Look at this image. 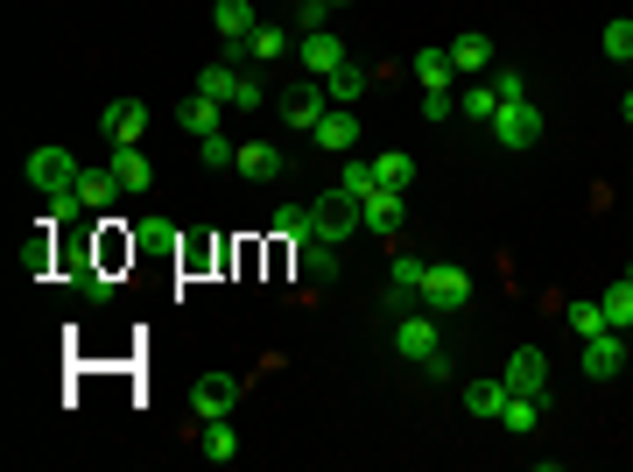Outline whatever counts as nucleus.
<instances>
[{"mask_svg":"<svg viewBox=\"0 0 633 472\" xmlns=\"http://www.w3.org/2000/svg\"><path fill=\"white\" fill-rule=\"evenodd\" d=\"M401 212H409V191H388V183H380V191L367 198V225H373V233H388V225H401Z\"/></svg>","mask_w":633,"mask_h":472,"instance_id":"412c9836","label":"nucleus"},{"mask_svg":"<svg viewBox=\"0 0 633 472\" xmlns=\"http://www.w3.org/2000/svg\"><path fill=\"white\" fill-rule=\"evenodd\" d=\"M626 353H633V338H626V332H599V338H584V353H578L584 381H620V374H626Z\"/></svg>","mask_w":633,"mask_h":472,"instance_id":"39448f33","label":"nucleus"},{"mask_svg":"<svg viewBox=\"0 0 633 472\" xmlns=\"http://www.w3.org/2000/svg\"><path fill=\"white\" fill-rule=\"evenodd\" d=\"M141 127H148V106H141V99H113V106L99 113V135H106L113 148H141Z\"/></svg>","mask_w":633,"mask_h":472,"instance_id":"0eeeda50","label":"nucleus"},{"mask_svg":"<svg viewBox=\"0 0 633 472\" xmlns=\"http://www.w3.org/2000/svg\"><path fill=\"white\" fill-rule=\"evenodd\" d=\"M500 381H507V395H542V388H549V360H542V346H514Z\"/></svg>","mask_w":633,"mask_h":472,"instance_id":"1a4fd4ad","label":"nucleus"},{"mask_svg":"<svg viewBox=\"0 0 633 472\" xmlns=\"http://www.w3.org/2000/svg\"><path fill=\"white\" fill-rule=\"evenodd\" d=\"M190 409H198V417H204V423H219V417H233V409H240V381H233V374H204V381H198V388H190Z\"/></svg>","mask_w":633,"mask_h":472,"instance_id":"6e6552de","label":"nucleus"},{"mask_svg":"<svg viewBox=\"0 0 633 472\" xmlns=\"http://www.w3.org/2000/svg\"><path fill=\"white\" fill-rule=\"evenodd\" d=\"M296 269L310 282H338V248L331 240H310V248H296Z\"/></svg>","mask_w":633,"mask_h":472,"instance_id":"4be33fe9","label":"nucleus"},{"mask_svg":"<svg viewBox=\"0 0 633 472\" xmlns=\"http://www.w3.org/2000/svg\"><path fill=\"white\" fill-rule=\"evenodd\" d=\"M310 219H317V240H331V248H345V240L367 225V204H359L352 191H324L317 204H310Z\"/></svg>","mask_w":633,"mask_h":472,"instance_id":"f257e3e1","label":"nucleus"},{"mask_svg":"<svg viewBox=\"0 0 633 472\" xmlns=\"http://www.w3.org/2000/svg\"><path fill=\"white\" fill-rule=\"evenodd\" d=\"M204 459H211V465H233V459H240V438H233V417L204 423Z\"/></svg>","mask_w":633,"mask_h":472,"instance_id":"cd10ccee","label":"nucleus"},{"mask_svg":"<svg viewBox=\"0 0 633 472\" xmlns=\"http://www.w3.org/2000/svg\"><path fill=\"white\" fill-rule=\"evenodd\" d=\"M486 135L500 141V148H514V156H521V148L542 141V113H535L528 99H500V113H493V127H486Z\"/></svg>","mask_w":633,"mask_h":472,"instance_id":"f03ea898","label":"nucleus"},{"mask_svg":"<svg viewBox=\"0 0 633 472\" xmlns=\"http://www.w3.org/2000/svg\"><path fill=\"white\" fill-rule=\"evenodd\" d=\"M296 8H303V0H296Z\"/></svg>","mask_w":633,"mask_h":472,"instance_id":"37998d69","label":"nucleus"},{"mask_svg":"<svg viewBox=\"0 0 633 472\" xmlns=\"http://www.w3.org/2000/svg\"><path fill=\"white\" fill-rule=\"evenodd\" d=\"M626 120H633V92H626Z\"/></svg>","mask_w":633,"mask_h":472,"instance_id":"a19ab883","label":"nucleus"},{"mask_svg":"<svg viewBox=\"0 0 633 472\" xmlns=\"http://www.w3.org/2000/svg\"><path fill=\"white\" fill-rule=\"evenodd\" d=\"M275 233L289 240V248H310V240H317V219H310V204H282V212H275Z\"/></svg>","mask_w":633,"mask_h":472,"instance_id":"5701e85b","label":"nucleus"},{"mask_svg":"<svg viewBox=\"0 0 633 472\" xmlns=\"http://www.w3.org/2000/svg\"><path fill=\"white\" fill-rule=\"evenodd\" d=\"M626 71H633V64H626Z\"/></svg>","mask_w":633,"mask_h":472,"instance_id":"c03bdc74","label":"nucleus"},{"mask_svg":"<svg viewBox=\"0 0 633 472\" xmlns=\"http://www.w3.org/2000/svg\"><path fill=\"white\" fill-rule=\"evenodd\" d=\"M106 169H113V183H120L127 198H141L148 183H156V162H148L141 148H113V162H106Z\"/></svg>","mask_w":633,"mask_h":472,"instance_id":"2eb2a0df","label":"nucleus"},{"mask_svg":"<svg viewBox=\"0 0 633 472\" xmlns=\"http://www.w3.org/2000/svg\"><path fill=\"white\" fill-rule=\"evenodd\" d=\"M233 56H240V50H225L219 64H204V71H198V92H204V99H219V106H233V99H240V78H246V71L233 64Z\"/></svg>","mask_w":633,"mask_h":472,"instance_id":"ddd939ff","label":"nucleus"},{"mask_svg":"<svg viewBox=\"0 0 633 472\" xmlns=\"http://www.w3.org/2000/svg\"><path fill=\"white\" fill-rule=\"evenodd\" d=\"M29 183H35V191H43V198H64V191H78V156H71V148H35V156H29Z\"/></svg>","mask_w":633,"mask_h":472,"instance_id":"7ed1b4c3","label":"nucleus"},{"mask_svg":"<svg viewBox=\"0 0 633 472\" xmlns=\"http://www.w3.org/2000/svg\"><path fill=\"white\" fill-rule=\"evenodd\" d=\"M331 14H338L331 0H303V8H296V29H303V35H310V29H331Z\"/></svg>","mask_w":633,"mask_h":472,"instance_id":"e433bc0d","label":"nucleus"},{"mask_svg":"<svg viewBox=\"0 0 633 472\" xmlns=\"http://www.w3.org/2000/svg\"><path fill=\"white\" fill-rule=\"evenodd\" d=\"M345 56H352V50H345L331 29H310V35H296V64L310 71V78H331V71L345 64Z\"/></svg>","mask_w":633,"mask_h":472,"instance_id":"423d86ee","label":"nucleus"},{"mask_svg":"<svg viewBox=\"0 0 633 472\" xmlns=\"http://www.w3.org/2000/svg\"><path fill=\"white\" fill-rule=\"evenodd\" d=\"M465 409H472V417H486V423H500V409H507V381H465Z\"/></svg>","mask_w":633,"mask_h":472,"instance_id":"aec40b11","label":"nucleus"},{"mask_svg":"<svg viewBox=\"0 0 633 472\" xmlns=\"http://www.w3.org/2000/svg\"><path fill=\"white\" fill-rule=\"evenodd\" d=\"M331 8H345V0H331Z\"/></svg>","mask_w":633,"mask_h":472,"instance_id":"79ce46f5","label":"nucleus"},{"mask_svg":"<svg viewBox=\"0 0 633 472\" xmlns=\"http://www.w3.org/2000/svg\"><path fill=\"white\" fill-rule=\"evenodd\" d=\"M394 353H401V360H430V353H444V346H436V311L430 317H401V325H394Z\"/></svg>","mask_w":633,"mask_h":472,"instance_id":"9b49d317","label":"nucleus"},{"mask_svg":"<svg viewBox=\"0 0 633 472\" xmlns=\"http://www.w3.org/2000/svg\"><path fill=\"white\" fill-rule=\"evenodd\" d=\"M331 113V99H324V85H289L282 92V120L296 127V135H317V120Z\"/></svg>","mask_w":633,"mask_h":472,"instance_id":"9d476101","label":"nucleus"},{"mask_svg":"<svg viewBox=\"0 0 633 472\" xmlns=\"http://www.w3.org/2000/svg\"><path fill=\"white\" fill-rule=\"evenodd\" d=\"M310 141L324 148V156H345V148L359 141V113H352V106H331V113L317 120V135H310Z\"/></svg>","mask_w":633,"mask_h":472,"instance_id":"4468645a","label":"nucleus"},{"mask_svg":"<svg viewBox=\"0 0 633 472\" xmlns=\"http://www.w3.org/2000/svg\"><path fill=\"white\" fill-rule=\"evenodd\" d=\"M373 177L388 183V191H409V177H415V162L401 156V148H388V156H373Z\"/></svg>","mask_w":633,"mask_h":472,"instance_id":"7c9ffc66","label":"nucleus"},{"mask_svg":"<svg viewBox=\"0 0 633 472\" xmlns=\"http://www.w3.org/2000/svg\"><path fill=\"white\" fill-rule=\"evenodd\" d=\"M599 43H605V56H612V64H633V14H620V22H605V35H599Z\"/></svg>","mask_w":633,"mask_h":472,"instance_id":"2f4dec72","label":"nucleus"},{"mask_svg":"<svg viewBox=\"0 0 633 472\" xmlns=\"http://www.w3.org/2000/svg\"><path fill=\"white\" fill-rule=\"evenodd\" d=\"M422 113H430V120H451V113H457V99H451V85H444V92H422Z\"/></svg>","mask_w":633,"mask_h":472,"instance_id":"ea45409f","label":"nucleus"},{"mask_svg":"<svg viewBox=\"0 0 633 472\" xmlns=\"http://www.w3.org/2000/svg\"><path fill=\"white\" fill-rule=\"evenodd\" d=\"M457 113H465V120H478V127H493V113H500V92H493V78L465 85V99H457Z\"/></svg>","mask_w":633,"mask_h":472,"instance_id":"393cba45","label":"nucleus"},{"mask_svg":"<svg viewBox=\"0 0 633 472\" xmlns=\"http://www.w3.org/2000/svg\"><path fill=\"white\" fill-rule=\"evenodd\" d=\"M486 78H493V92H500V99H528V85H521V71H514V64H493Z\"/></svg>","mask_w":633,"mask_h":472,"instance_id":"4c0bfd02","label":"nucleus"},{"mask_svg":"<svg viewBox=\"0 0 633 472\" xmlns=\"http://www.w3.org/2000/svg\"><path fill=\"white\" fill-rule=\"evenodd\" d=\"M219 113H233V106H219V99H204V92H190V99H183V127H190V135H219Z\"/></svg>","mask_w":633,"mask_h":472,"instance_id":"a878e982","label":"nucleus"},{"mask_svg":"<svg viewBox=\"0 0 633 472\" xmlns=\"http://www.w3.org/2000/svg\"><path fill=\"white\" fill-rule=\"evenodd\" d=\"M415 78H422V92H444V85L457 78L451 50H415Z\"/></svg>","mask_w":633,"mask_h":472,"instance_id":"b1692460","label":"nucleus"},{"mask_svg":"<svg viewBox=\"0 0 633 472\" xmlns=\"http://www.w3.org/2000/svg\"><path fill=\"white\" fill-rule=\"evenodd\" d=\"M267 106V92H261V78H240V99H233V113H261Z\"/></svg>","mask_w":633,"mask_h":472,"instance_id":"58836bf2","label":"nucleus"},{"mask_svg":"<svg viewBox=\"0 0 633 472\" xmlns=\"http://www.w3.org/2000/svg\"><path fill=\"white\" fill-rule=\"evenodd\" d=\"M233 169H240L246 183H267V177H282V148H275V141H240Z\"/></svg>","mask_w":633,"mask_h":472,"instance_id":"f3484780","label":"nucleus"},{"mask_svg":"<svg viewBox=\"0 0 633 472\" xmlns=\"http://www.w3.org/2000/svg\"><path fill=\"white\" fill-rule=\"evenodd\" d=\"M570 332H578V338H599V332H612V325H605V304H599V296H578V304H570Z\"/></svg>","mask_w":633,"mask_h":472,"instance_id":"c756f323","label":"nucleus"},{"mask_svg":"<svg viewBox=\"0 0 633 472\" xmlns=\"http://www.w3.org/2000/svg\"><path fill=\"white\" fill-rule=\"evenodd\" d=\"M198 156H204V169H233V156H240V148L225 141V135H198Z\"/></svg>","mask_w":633,"mask_h":472,"instance_id":"c9c22d12","label":"nucleus"},{"mask_svg":"<svg viewBox=\"0 0 633 472\" xmlns=\"http://www.w3.org/2000/svg\"><path fill=\"white\" fill-rule=\"evenodd\" d=\"M451 64H457V78H478V71H493V64H500V56H493V35H486V29H465V35L451 43Z\"/></svg>","mask_w":633,"mask_h":472,"instance_id":"f8f14e48","label":"nucleus"},{"mask_svg":"<svg viewBox=\"0 0 633 472\" xmlns=\"http://www.w3.org/2000/svg\"><path fill=\"white\" fill-rule=\"evenodd\" d=\"M246 56H289V29H275V22H261L254 35H246Z\"/></svg>","mask_w":633,"mask_h":472,"instance_id":"473e14b6","label":"nucleus"},{"mask_svg":"<svg viewBox=\"0 0 633 472\" xmlns=\"http://www.w3.org/2000/svg\"><path fill=\"white\" fill-rule=\"evenodd\" d=\"M422 304H430L436 317L465 311V304H472V275L451 269V261H430V275H422Z\"/></svg>","mask_w":633,"mask_h":472,"instance_id":"20e7f679","label":"nucleus"},{"mask_svg":"<svg viewBox=\"0 0 633 472\" xmlns=\"http://www.w3.org/2000/svg\"><path fill=\"white\" fill-rule=\"evenodd\" d=\"M211 22H219V35H225V50H240L246 35L261 29V14H254V0H219V8H211Z\"/></svg>","mask_w":633,"mask_h":472,"instance_id":"dca6fc26","label":"nucleus"},{"mask_svg":"<svg viewBox=\"0 0 633 472\" xmlns=\"http://www.w3.org/2000/svg\"><path fill=\"white\" fill-rule=\"evenodd\" d=\"M422 275H430V261H422V254H401V261H394V275H388V311L415 304V296H422Z\"/></svg>","mask_w":633,"mask_h":472,"instance_id":"a211bd4d","label":"nucleus"},{"mask_svg":"<svg viewBox=\"0 0 633 472\" xmlns=\"http://www.w3.org/2000/svg\"><path fill=\"white\" fill-rule=\"evenodd\" d=\"M500 423L514 430V438H528L535 423H542V395H507V409H500Z\"/></svg>","mask_w":633,"mask_h":472,"instance_id":"bb28decb","label":"nucleus"},{"mask_svg":"<svg viewBox=\"0 0 633 472\" xmlns=\"http://www.w3.org/2000/svg\"><path fill=\"white\" fill-rule=\"evenodd\" d=\"M359 92H367V71H359L352 56H345L331 78H324V99H331V106H359Z\"/></svg>","mask_w":633,"mask_h":472,"instance_id":"6ab92c4d","label":"nucleus"},{"mask_svg":"<svg viewBox=\"0 0 633 472\" xmlns=\"http://www.w3.org/2000/svg\"><path fill=\"white\" fill-rule=\"evenodd\" d=\"M599 304H605V325H612V332H633V275H626V282H612Z\"/></svg>","mask_w":633,"mask_h":472,"instance_id":"c85d7f7f","label":"nucleus"},{"mask_svg":"<svg viewBox=\"0 0 633 472\" xmlns=\"http://www.w3.org/2000/svg\"><path fill=\"white\" fill-rule=\"evenodd\" d=\"M113 191H120V183H113V169H106V177H78V198H85V212H99V204H113Z\"/></svg>","mask_w":633,"mask_h":472,"instance_id":"f704fd0d","label":"nucleus"},{"mask_svg":"<svg viewBox=\"0 0 633 472\" xmlns=\"http://www.w3.org/2000/svg\"><path fill=\"white\" fill-rule=\"evenodd\" d=\"M338 191H352L359 204H367L380 191V177H373V162H345V177H338Z\"/></svg>","mask_w":633,"mask_h":472,"instance_id":"72a5a7b5","label":"nucleus"}]
</instances>
